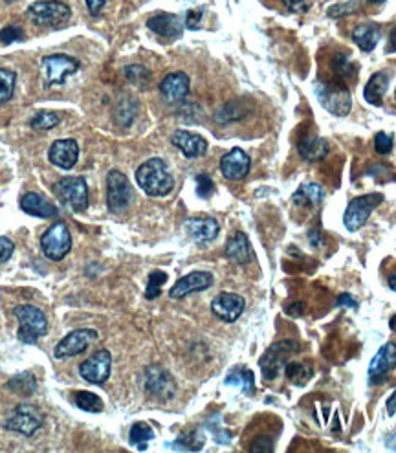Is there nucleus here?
Segmentation results:
<instances>
[{
  "label": "nucleus",
  "mask_w": 396,
  "mask_h": 453,
  "mask_svg": "<svg viewBox=\"0 0 396 453\" xmlns=\"http://www.w3.org/2000/svg\"><path fill=\"white\" fill-rule=\"evenodd\" d=\"M354 43L358 44L359 50L364 52H373L376 44L380 41V30L375 24H362L353 32Z\"/></svg>",
  "instance_id": "obj_29"
},
{
  "label": "nucleus",
  "mask_w": 396,
  "mask_h": 453,
  "mask_svg": "<svg viewBox=\"0 0 396 453\" xmlns=\"http://www.w3.org/2000/svg\"><path fill=\"white\" fill-rule=\"evenodd\" d=\"M226 257L237 263V265H246L251 259L250 241H248L244 233H235L233 237L226 243Z\"/></svg>",
  "instance_id": "obj_26"
},
{
  "label": "nucleus",
  "mask_w": 396,
  "mask_h": 453,
  "mask_svg": "<svg viewBox=\"0 0 396 453\" xmlns=\"http://www.w3.org/2000/svg\"><path fill=\"white\" fill-rule=\"evenodd\" d=\"M250 157L242 149L235 147L220 160V171L228 180H242L250 173Z\"/></svg>",
  "instance_id": "obj_16"
},
{
  "label": "nucleus",
  "mask_w": 396,
  "mask_h": 453,
  "mask_svg": "<svg viewBox=\"0 0 396 453\" xmlns=\"http://www.w3.org/2000/svg\"><path fill=\"white\" fill-rule=\"evenodd\" d=\"M304 305L303 303H295V305H290V307L286 308V314H290V316H303L304 312Z\"/></svg>",
  "instance_id": "obj_51"
},
{
  "label": "nucleus",
  "mask_w": 396,
  "mask_h": 453,
  "mask_svg": "<svg viewBox=\"0 0 396 453\" xmlns=\"http://www.w3.org/2000/svg\"><path fill=\"white\" fill-rule=\"evenodd\" d=\"M334 68H336V72L342 77L353 76V65H351V61H348L347 57H343V55H340V57L334 59Z\"/></svg>",
  "instance_id": "obj_45"
},
{
  "label": "nucleus",
  "mask_w": 396,
  "mask_h": 453,
  "mask_svg": "<svg viewBox=\"0 0 396 453\" xmlns=\"http://www.w3.org/2000/svg\"><path fill=\"white\" fill-rule=\"evenodd\" d=\"M8 389L17 394H32L37 389V378L32 372H21L8 382Z\"/></svg>",
  "instance_id": "obj_30"
},
{
  "label": "nucleus",
  "mask_w": 396,
  "mask_h": 453,
  "mask_svg": "<svg viewBox=\"0 0 396 453\" xmlns=\"http://www.w3.org/2000/svg\"><path fill=\"white\" fill-rule=\"evenodd\" d=\"M213 285V275L209 272H191V274L184 275L182 279L174 283V286L169 292V296L173 299H182V297L189 296L193 292L207 290Z\"/></svg>",
  "instance_id": "obj_15"
},
{
  "label": "nucleus",
  "mask_w": 396,
  "mask_h": 453,
  "mask_svg": "<svg viewBox=\"0 0 396 453\" xmlns=\"http://www.w3.org/2000/svg\"><path fill=\"white\" fill-rule=\"evenodd\" d=\"M30 125H32V129L35 130H50L59 125V116L55 112H50V110H43V112H39L35 118H32Z\"/></svg>",
  "instance_id": "obj_36"
},
{
  "label": "nucleus",
  "mask_w": 396,
  "mask_h": 453,
  "mask_svg": "<svg viewBox=\"0 0 396 453\" xmlns=\"http://www.w3.org/2000/svg\"><path fill=\"white\" fill-rule=\"evenodd\" d=\"M21 208L24 213L32 217H39V219H52V217L57 215L55 205L37 193L24 194L21 200Z\"/></svg>",
  "instance_id": "obj_24"
},
{
  "label": "nucleus",
  "mask_w": 396,
  "mask_h": 453,
  "mask_svg": "<svg viewBox=\"0 0 396 453\" xmlns=\"http://www.w3.org/2000/svg\"><path fill=\"white\" fill-rule=\"evenodd\" d=\"M44 77L50 85H63V83L79 70V61L65 54L48 55L43 59Z\"/></svg>",
  "instance_id": "obj_12"
},
{
  "label": "nucleus",
  "mask_w": 396,
  "mask_h": 453,
  "mask_svg": "<svg viewBox=\"0 0 396 453\" xmlns=\"http://www.w3.org/2000/svg\"><path fill=\"white\" fill-rule=\"evenodd\" d=\"M253 372L250 369H235L228 374L226 378V383L228 385H239L244 393H253V389H256V383H253Z\"/></svg>",
  "instance_id": "obj_31"
},
{
  "label": "nucleus",
  "mask_w": 396,
  "mask_h": 453,
  "mask_svg": "<svg viewBox=\"0 0 396 453\" xmlns=\"http://www.w3.org/2000/svg\"><path fill=\"white\" fill-rule=\"evenodd\" d=\"M325 200V189L320 183H303L293 194V202L301 208H315Z\"/></svg>",
  "instance_id": "obj_27"
},
{
  "label": "nucleus",
  "mask_w": 396,
  "mask_h": 453,
  "mask_svg": "<svg viewBox=\"0 0 396 453\" xmlns=\"http://www.w3.org/2000/svg\"><path fill=\"white\" fill-rule=\"evenodd\" d=\"M202 446H204V437H200L198 432L185 433V435L176 439V443H174V448L176 450H189V452H196Z\"/></svg>",
  "instance_id": "obj_37"
},
{
  "label": "nucleus",
  "mask_w": 396,
  "mask_h": 453,
  "mask_svg": "<svg viewBox=\"0 0 396 453\" xmlns=\"http://www.w3.org/2000/svg\"><path fill=\"white\" fill-rule=\"evenodd\" d=\"M96 338H98V332L94 329L72 330L70 334H66L65 338L55 345V358L63 360V358L77 356V354L87 351L88 345H90Z\"/></svg>",
  "instance_id": "obj_13"
},
{
  "label": "nucleus",
  "mask_w": 396,
  "mask_h": 453,
  "mask_svg": "<svg viewBox=\"0 0 396 453\" xmlns=\"http://www.w3.org/2000/svg\"><path fill=\"white\" fill-rule=\"evenodd\" d=\"M125 77L132 85H138V87H145L149 79H151V74L147 68L140 65H131L125 68Z\"/></svg>",
  "instance_id": "obj_38"
},
{
  "label": "nucleus",
  "mask_w": 396,
  "mask_h": 453,
  "mask_svg": "<svg viewBox=\"0 0 396 453\" xmlns=\"http://www.w3.org/2000/svg\"><path fill=\"white\" fill-rule=\"evenodd\" d=\"M200 21H202L200 11H189L187 17H185V24H187L189 30H198V26H200Z\"/></svg>",
  "instance_id": "obj_48"
},
{
  "label": "nucleus",
  "mask_w": 396,
  "mask_h": 453,
  "mask_svg": "<svg viewBox=\"0 0 396 453\" xmlns=\"http://www.w3.org/2000/svg\"><path fill=\"white\" fill-rule=\"evenodd\" d=\"M387 448L395 450L396 452V430L389 435V437H387Z\"/></svg>",
  "instance_id": "obj_54"
},
{
  "label": "nucleus",
  "mask_w": 396,
  "mask_h": 453,
  "mask_svg": "<svg viewBox=\"0 0 396 453\" xmlns=\"http://www.w3.org/2000/svg\"><path fill=\"white\" fill-rule=\"evenodd\" d=\"M147 26H149V30L165 39H176L184 32L182 21L176 15H171V13H160V15L151 17L147 21Z\"/></svg>",
  "instance_id": "obj_23"
},
{
  "label": "nucleus",
  "mask_w": 396,
  "mask_h": 453,
  "mask_svg": "<svg viewBox=\"0 0 396 453\" xmlns=\"http://www.w3.org/2000/svg\"><path fill=\"white\" fill-rule=\"evenodd\" d=\"M387 413H389V416H393L396 413V391L389 396V400H387Z\"/></svg>",
  "instance_id": "obj_52"
},
{
  "label": "nucleus",
  "mask_w": 396,
  "mask_h": 453,
  "mask_svg": "<svg viewBox=\"0 0 396 453\" xmlns=\"http://www.w3.org/2000/svg\"><path fill=\"white\" fill-rule=\"evenodd\" d=\"M13 316L19 319V340L22 343H37V340L41 336H44L48 332V321H46V316L43 314V310L33 305H19V307L13 308Z\"/></svg>",
  "instance_id": "obj_2"
},
{
  "label": "nucleus",
  "mask_w": 396,
  "mask_h": 453,
  "mask_svg": "<svg viewBox=\"0 0 396 453\" xmlns=\"http://www.w3.org/2000/svg\"><path fill=\"white\" fill-rule=\"evenodd\" d=\"M152 439H154V432L151 430V426H147L143 422H136L129 433V441L138 450H145L149 441H152Z\"/></svg>",
  "instance_id": "obj_32"
},
{
  "label": "nucleus",
  "mask_w": 396,
  "mask_h": 453,
  "mask_svg": "<svg viewBox=\"0 0 396 453\" xmlns=\"http://www.w3.org/2000/svg\"><path fill=\"white\" fill-rule=\"evenodd\" d=\"M50 162L57 165L59 169L70 171L76 165L77 158H79V145L76 140L65 138V140H57L52 143L48 151Z\"/></svg>",
  "instance_id": "obj_17"
},
{
  "label": "nucleus",
  "mask_w": 396,
  "mask_h": 453,
  "mask_svg": "<svg viewBox=\"0 0 396 453\" xmlns=\"http://www.w3.org/2000/svg\"><path fill=\"white\" fill-rule=\"evenodd\" d=\"M171 141L185 158H200L207 151V141L200 134H195L189 130H176Z\"/></svg>",
  "instance_id": "obj_20"
},
{
  "label": "nucleus",
  "mask_w": 396,
  "mask_h": 453,
  "mask_svg": "<svg viewBox=\"0 0 396 453\" xmlns=\"http://www.w3.org/2000/svg\"><path fill=\"white\" fill-rule=\"evenodd\" d=\"M358 8V2L356 0H351V2H347V4H337V6H332L331 10H329V15L331 17H345L348 15L351 11L356 10Z\"/></svg>",
  "instance_id": "obj_44"
},
{
  "label": "nucleus",
  "mask_w": 396,
  "mask_h": 453,
  "mask_svg": "<svg viewBox=\"0 0 396 453\" xmlns=\"http://www.w3.org/2000/svg\"><path fill=\"white\" fill-rule=\"evenodd\" d=\"M110 371H112V354L107 349L96 351L79 367V374H81V378H85V382L96 383V385L107 382Z\"/></svg>",
  "instance_id": "obj_11"
},
{
  "label": "nucleus",
  "mask_w": 396,
  "mask_h": 453,
  "mask_svg": "<svg viewBox=\"0 0 396 453\" xmlns=\"http://www.w3.org/2000/svg\"><path fill=\"white\" fill-rule=\"evenodd\" d=\"M41 248L44 255L52 261L65 259L72 248L70 230L65 222H55L43 233L41 237Z\"/></svg>",
  "instance_id": "obj_7"
},
{
  "label": "nucleus",
  "mask_w": 396,
  "mask_h": 453,
  "mask_svg": "<svg viewBox=\"0 0 396 453\" xmlns=\"http://www.w3.org/2000/svg\"><path fill=\"white\" fill-rule=\"evenodd\" d=\"M15 72L8 70V68H0V105H4L13 97L15 92Z\"/></svg>",
  "instance_id": "obj_34"
},
{
  "label": "nucleus",
  "mask_w": 396,
  "mask_h": 453,
  "mask_svg": "<svg viewBox=\"0 0 396 453\" xmlns=\"http://www.w3.org/2000/svg\"><path fill=\"white\" fill-rule=\"evenodd\" d=\"M387 52H396V26L393 28L391 37H389V46H387Z\"/></svg>",
  "instance_id": "obj_53"
},
{
  "label": "nucleus",
  "mask_w": 396,
  "mask_h": 453,
  "mask_svg": "<svg viewBox=\"0 0 396 453\" xmlns=\"http://www.w3.org/2000/svg\"><path fill=\"white\" fill-rule=\"evenodd\" d=\"M167 281V274L162 270H154L149 274V283H147L145 297L147 299H156L162 294V286Z\"/></svg>",
  "instance_id": "obj_35"
},
{
  "label": "nucleus",
  "mask_w": 396,
  "mask_h": 453,
  "mask_svg": "<svg viewBox=\"0 0 396 453\" xmlns=\"http://www.w3.org/2000/svg\"><path fill=\"white\" fill-rule=\"evenodd\" d=\"M244 297L233 292H222L211 301V312L226 323H233L244 312Z\"/></svg>",
  "instance_id": "obj_14"
},
{
  "label": "nucleus",
  "mask_w": 396,
  "mask_h": 453,
  "mask_svg": "<svg viewBox=\"0 0 396 453\" xmlns=\"http://www.w3.org/2000/svg\"><path fill=\"white\" fill-rule=\"evenodd\" d=\"M8 2H13V0H8Z\"/></svg>",
  "instance_id": "obj_58"
},
{
  "label": "nucleus",
  "mask_w": 396,
  "mask_h": 453,
  "mask_svg": "<svg viewBox=\"0 0 396 453\" xmlns=\"http://www.w3.org/2000/svg\"><path fill=\"white\" fill-rule=\"evenodd\" d=\"M384 202V194L380 193H371V194H362L351 200V204L345 210L343 215V224L347 228L348 232H358L359 228L365 226V222L369 221L371 213Z\"/></svg>",
  "instance_id": "obj_3"
},
{
  "label": "nucleus",
  "mask_w": 396,
  "mask_h": 453,
  "mask_svg": "<svg viewBox=\"0 0 396 453\" xmlns=\"http://www.w3.org/2000/svg\"><path fill=\"white\" fill-rule=\"evenodd\" d=\"M213 191H215V183H213V180L207 177V174H198L196 177V193H198V197H202V199H209L213 194Z\"/></svg>",
  "instance_id": "obj_40"
},
{
  "label": "nucleus",
  "mask_w": 396,
  "mask_h": 453,
  "mask_svg": "<svg viewBox=\"0 0 396 453\" xmlns=\"http://www.w3.org/2000/svg\"><path fill=\"white\" fill-rule=\"evenodd\" d=\"M371 4H382V2H386V0H369Z\"/></svg>",
  "instance_id": "obj_57"
},
{
  "label": "nucleus",
  "mask_w": 396,
  "mask_h": 453,
  "mask_svg": "<svg viewBox=\"0 0 396 453\" xmlns=\"http://www.w3.org/2000/svg\"><path fill=\"white\" fill-rule=\"evenodd\" d=\"M76 405L79 410L88 411V413H101L103 411V400L98 394L88 393V391H79L76 394Z\"/></svg>",
  "instance_id": "obj_33"
},
{
  "label": "nucleus",
  "mask_w": 396,
  "mask_h": 453,
  "mask_svg": "<svg viewBox=\"0 0 396 453\" xmlns=\"http://www.w3.org/2000/svg\"><path fill=\"white\" fill-rule=\"evenodd\" d=\"M85 2H87L88 11H90L92 15H99V11L103 10V6L107 0H85Z\"/></svg>",
  "instance_id": "obj_49"
},
{
  "label": "nucleus",
  "mask_w": 396,
  "mask_h": 453,
  "mask_svg": "<svg viewBox=\"0 0 396 453\" xmlns=\"http://www.w3.org/2000/svg\"><path fill=\"white\" fill-rule=\"evenodd\" d=\"M4 426L6 430H10V432L32 437L33 433H37L39 427L43 426V413L32 404L17 405L13 415L6 421Z\"/></svg>",
  "instance_id": "obj_10"
},
{
  "label": "nucleus",
  "mask_w": 396,
  "mask_h": 453,
  "mask_svg": "<svg viewBox=\"0 0 396 453\" xmlns=\"http://www.w3.org/2000/svg\"><path fill=\"white\" fill-rule=\"evenodd\" d=\"M396 365V345L395 343H386L380 351L376 352L373 362L369 365V380L371 383H380V380L386 376L387 372L393 371Z\"/></svg>",
  "instance_id": "obj_21"
},
{
  "label": "nucleus",
  "mask_w": 396,
  "mask_h": 453,
  "mask_svg": "<svg viewBox=\"0 0 396 453\" xmlns=\"http://www.w3.org/2000/svg\"><path fill=\"white\" fill-rule=\"evenodd\" d=\"M134 191L131 182L121 171H110L107 177V204L112 213H125L132 204Z\"/></svg>",
  "instance_id": "obj_6"
},
{
  "label": "nucleus",
  "mask_w": 396,
  "mask_h": 453,
  "mask_svg": "<svg viewBox=\"0 0 396 453\" xmlns=\"http://www.w3.org/2000/svg\"><path fill=\"white\" fill-rule=\"evenodd\" d=\"M375 147H376V152H380V154H389L393 149V136L387 134V132H378L375 138Z\"/></svg>",
  "instance_id": "obj_42"
},
{
  "label": "nucleus",
  "mask_w": 396,
  "mask_h": 453,
  "mask_svg": "<svg viewBox=\"0 0 396 453\" xmlns=\"http://www.w3.org/2000/svg\"><path fill=\"white\" fill-rule=\"evenodd\" d=\"M389 81H391V77H389V74H386V72L375 74V76L369 79V83L365 85V99H367L371 105L380 107L382 101H384V96H386L387 87H389Z\"/></svg>",
  "instance_id": "obj_28"
},
{
  "label": "nucleus",
  "mask_w": 396,
  "mask_h": 453,
  "mask_svg": "<svg viewBox=\"0 0 396 453\" xmlns=\"http://www.w3.org/2000/svg\"><path fill=\"white\" fill-rule=\"evenodd\" d=\"M251 452H273V444L270 439H257L256 443L251 444Z\"/></svg>",
  "instance_id": "obj_47"
},
{
  "label": "nucleus",
  "mask_w": 396,
  "mask_h": 453,
  "mask_svg": "<svg viewBox=\"0 0 396 453\" xmlns=\"http://www.w3.org/2000/svg\"><path fill=\"white\" fill-rule=\"evenodd\" d=\"M13 250H15V244L13 241L8 237H0V265L2 263H8L13 255Z\"/></svg>",
  "instance_id": "obj_43"
},
{
  "label": "nucleus",
  "mask_w": 396,
  "mask_h": 453,
  "mask_svg": "<svg viewBox=\"0 0 396 453\" xmlns=\"http://www.w3.org/2000/svg\"><path fill=\"white\" fill-rule=\"evenodd\" d=\"M298 349L299 343L292 340H282L273 343V345L262 354L261 360H259V365H261L264 380H273V378L279 376L282 367H286L290 356H292Z\"/></svg>",
  "instance_id": "obj_5"
},
{
  "label": "nucleus",
  "mask_w": 396,
  "mask_h": 453,
  "mask_svg": "<svg viewBox=\"0 0 396 453\" xmlns=\"http://www.w3.org/2000/svg\"><path fill=\"white\" fill-rule=\"evenodd\" d=\"M298 151L306 162H320L329 152V143L320 136H304L298 143Z\"/></svg>",
  "instance_id": "obj_25"
},
{
  "label": "nucleus",
  "mask_w": 396,
  "mask_h": 453,
  "mask_svg": "<svg viewBox=\"0 0 396 453\" xmlns=\"http://www.w3.org/2000/svg\"><path fill=\"white\" fill-rule=\"evenodd\" d=\"M55 194L74 211H85L88 205V185L83 177H65L55 183Z\"/></svg>",
  "instance_id": "obj_9"
},
{
  "label": "nucleus",
  "mask_w": 396,
  "mask_h": 453,
  "mask_svg": "<svg viewBox=\"0 0 396 453\" xmlns=\"http://www.w3.org/2000/svg\"><path fill=\"white\" fill-rule=\"evenodd\" d=\"M136 182L149 197H167L174 188V179L167 163L160 158H151L138 168Z\"/></svg>",
  "instance_id": "obj_1"
},
{
  "label": "nucleus",
  "mask_w": 396,
  "mask_h": 453,
  "mask_svg": "<svg viewBox=\"0 0 396 453\" xmlns=\"http://www.w3.org/2000/svg\"><path fill=\"white\" fill-rule=\"evenodd\" d=\"M395 97H396V92H395Z\"/></svg>",
  "instance_id": "obj_59"
},
{
  "label": "nucleus",
  "mask_w": 396,
  "mask_h": 453,
  "mask_svg": "<svg viewBox=\"0 0 396 453\" xmlns=\"http://www.w3.org/2000/svg\"><path fill=\"white\" fill-rule=\"evenodd\" d=\"M391 329L396 330V314L393 316V319H391Z\"/></svg>",
  "instance_id": "obj_56"
},
{
  "label": "nucleus",
  "mask_w": 396,
  "mask_h": 453,
  "mask_svg": "<svg viewBox=\"0 0 396 453\" xmlns=\"http://www.w3.org/2000/svg\"><path fill=\"white\" fill-rule=\"evenodd\" d=\"M282 2H284V6H286L290 11H293V13H306L310 8L306 0H282Z\"/></svg>",
  "instance_id": "obj_46"
},
{
  "label": "nucleus",
  "mask_w": 396,
  "mask_h": 453,
  "mask_svg": "<svg viewBox=\"0 0 396 453\" xmlns=\"http://www.w3.org/2000/svg\"><path fill=\"white\" fill-rule=\"evenodd\" d=\"M145 389L154 396L160 399H171L176 391L173 376L167 371H163L162 367L152 365L145 372Z\"/></svg>",
  "instance_id": "obj_18"
},
{
  "label": "nucleus",
  "mask_w": 396,
  "mask_h": 453,
  "mask_svg": "<svg viewBox=\"0 0 396 453\" xmlns=\"http://www.w3.org/2000/svg\"><path fill=\"white\" fill-rule=\"evenodd\" d=\"M337 307H348V308H356L358 307V303L354 301L351 294H342V296L337 297Z\"/></svg>",
  "instance_id": "obj_50"
},
{
  "label": "nucleus",
  "mask_w": 396,
  "mask_h": 453,
  "mask_svg": "<svg viewBox=\"0 0 396 453\" xmlns=\"http://www.w3.org/2000/svg\"><path fill=\"white\" fill-rule=\"evenodd\" d=\"M315 94L329 112L336 114V116H347L351 112V107H353L351 92L340 83H317Z\"/></svg>",
  "instance_id": "obj_8"
},
{
  "label": "nucleus",
  "mask_w": 396,
  "mask_h": 453,
  "mask_svg": "<svg viewBox=\"0 0 396 453\" xmlns=\"http://www.w3.org/2000/svg\"><path fill=\"white\" fill-rule=\"evenodd\" d=\"M389 288L396 292V274H393L391 277H389Z\"/></svg>",
  "instance_id": "obj_55"
},
{
  "label": "nucleus",
  "mask_w": 396,
  "mask_h": 453,
  "mask_svg": "<svg viewBox=\"0 0 396 453\" xmlns=\"http://www.w3.org/2000/svg\"><path fill=\"white\" fill-rule=\"evenodd\" d=\"M189 77L184 72H173L169 76L163 77V81L160 83V92H162L163 99L167 103H180L184 101L187 94H189Z\"/></svg>",
  "instance_id": "obj_19"
},
{
  "label": "nucleus",
  "mask_w": 396,
  "mask_h": 453,
  "mask_svg": "<svg viewBox=\"0 0 396 453\" xmlns=\"http://www.w3.org/2000/svg\"><path fill=\"white\" fill-rule=\"evenodd\" d=\"M218 222L211 217H204V219H189L185 222V232L195 243H211L213 239H217L218 235Z\"/></svg>",
  "instance_id": "obj_22"
},
{
  "label": "nucleus",
  "mask_w": 396,
  "mask_h": 453,
  "mask_svg": "<svg viewBox=\"0 0 396 453\" xmlns=\"http://www.w3.org/2000/svg\"><path fill=\"white\" fill-rule=\"evenodd\" d=\"M22 39H24V33L19 26H6L0 30V44H11Z\"/></svg>",
  "instance_id": "obj_41"
},
{
  "label": "nucleus",
  "mask_w": 396,
  "mask_h": 453,
  "mask_svg": "<svg viewBox=\"0 0 396 453\" xmlns=\"http://www.w3.org/2000/svg\"><path fill=\"white\" fill-rule=\"evenodd\" d=\"M310 374H312V371H310L309 367H304L303 363H286V376L293 383H304V380Z\"/></svg>",
  "instance_id": "obj_39"
},
{
  "label": "nucleus",
  "mask_w": 396,
  "mask_h": 453,
  "mask_svg": "<svg viewBox=\"0 0 396 453\" xmlns=\"http://www.w3.org/2000/svg\"><path fill=\"white\" fill-rule=\"evenodd\" d=\"M70 8L63 2L46 0V2H35L28 8V17L33 24L44 28L63 26L70 19Z\"/></svg>",
  "instance_id": "obj_4"
}]
</instances>
